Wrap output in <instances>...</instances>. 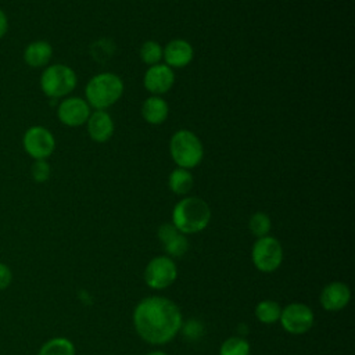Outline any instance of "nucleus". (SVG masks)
Segmentation results:
<instances>
[{
	"label": "nucleus",
	"instance_id": "nucleus-3",
	"mask_svg": "<svg viewBox=\"0 0 355 355\" xmlns=\"http://www.w3.org/2000/svg\"><path fill=\"white\" fill-rule=\"evenodd\" d=\"M123 94V80L112 72L94 75L85 87L86 101L94 110H107Z\"/></svg>",
	"mask_w": 355,
	"mask_h": 355
},
{
	"label": "nucleus",
	"instance_id": "nucleus-12",
	"mask_svg": "<svg viewBox=\"0 0 355 355\" xmlns=\"http://www.w3.org/2000/svg\"><path fill=\"white\" fill-rule=\"evenodd\" d=\"M158 239L162 243V247L168 257L171 258H180L189 250V240L186 234L180 233L173 223H162L158 227Z\"/></svg>",
	"mask_w": 355,
	"mask_h": 355
},
{
	"label": "nucleus",
	"instance_id": "nucleus-24",
	"mask_svg": "<svg viewBox=\"0 0 355 355\" xmlns=\"http://www.w3.org/2000/svg\"><path fill=\"white\" fill-rule=\"evenodd\" d=\"M114 51H115V44L112 40H108V39H100L92 46L93 57L101 62L108 60L114 54Z\"/></svg>",
	"mask_w": 355,
	"mask_h": 355
},
{
	"label": "nucleus",
	"instance_id": "nucleus-29",
	"mask_svg": "<svg viewBox=\"0 0 355 355\" xmlns=\"http://www.w3.org/2000/svg\"><path fill=\"white\" fill-rule=\"evenodd\" d=\"M147 355H168V354L164 352V351H151V352H148Z\"/></svg>",
	"mask_w": 355,
	"mask_h": 355
},
{
	"label": "nucleus",
	"instance_id": "nucleus-14",
	"mask_svg": "<svg viewBox=\"0 0 355 355\" xmlns=\"http://www.w3.org/2000/svg\"><path fill=\"white\" fill-rule=\"evenodd\" d=\"M193 57V46L184 39H172L162 49V58L171 68H183L191 62Z\"/></svg>",
	"mask_w": 355,
	"mask_h": 355
},
{
	"label": "nucleus",
	"instance_id": "nucleus-20",
	"mask_svg": "<svg viewBox=\"0 0 355 355\" xmlns=\"http://www.w3.org/2000/svg\"><path fill=\"white\" fill-rule=\"evenodd\" d=\"M37 355H75V345L65 337H54L40 347Z\"/></svg>",
	"mask_w": 355,
	"mask_h": 355
},
{
	"label": "nucleus",
	"instance_id": "nucleus-11",
	"mask_svg": "<svg viewBox=\"0 0 355 355\" xmlns=\"http://www.w3.org/2000/svg\"><path fill=\"white\" fill-rule=\"evenodd\" d=\"M175 83V72L166 64H155L148 67L144 73L143 85L153 96H159L171 90Z\"/></svg>",
	"mask_w": 355,
	"mask_h": 355
},
{
	"label": "nucleus",
	"instance_id": "nucleus-6",
	"mask_svg": "<svg viewBox=\"0 0 355 355\" xmlns=\"http://www.w3.org/2000/svg\"><path fill=\"white\" fill-rule=\"evenodd\" d=\"M251 261L254 266L263 273H272L279 269L283 262V247L273 236L257 239L251 248Z\"/></svg>",
	"mask_w": 355,
	"mask_h": 355
},
{
	"label": "nucleus",
	"instance_id": "nucleus-19",
	"mask_svg": "<svg viewBox=\"0 0 355 355\" xmlns=\"http://www.w3.org/2000/svg\"><path fill=\"white\" fill-rule=\"evenodd\" d=\"M282 306L273 300H262L255 306V316L263 324H273L279 322Z\"/></svg>",
	"mask_w": 355,
	"mask_h": 355
},
{
	"label": "nucleus",
	"instance_id": "nucleus-2",
	"mask_svg": "<svg viewBox=\"0 0 355 355\" xmlns=\"http://www.w3.org/2000/svg\"><path fill=\"white\" fill-rule=\"evenodd\" d=\"M211 220V208L200 197H184L178 201L172 211V223L183 234L202 232Z\"/></svg>",
	"mask_w": 355,
	"mask_h": 355
},
{
	"label": "nucleus",
	"instance_id": "nucleus-4",
	"mask_svg": "<svg viewBox=\"0 0 355 355\" xmlns=\"http://www.w3.org/2000/svg\"><path fill=\"white\" fill-rule=\"evenodd\" d=\"M169 153L179 168L191 169L201 164L204 157V146L194 132L180 129L171 137Z\"/></svg>",
	"mask_w": 355,
	"mask_h": 355
},
{
	"label": "nucleus",
	"instance_id": "nucleus-21",
	"mask_svg": "<svg viewBox=\"0 0 355 355\" xmlns=\"http://www.w3.org/2000/svg\"><path fill=\"white\" fill-rule=\"evenodd\" d=\"M250 343L240 336H233L225 340L219 348V355H250Z\"/></svg>",
	"mask_w": 355,
	"mask_h": 355
},
{
	"label": "nucleus",
	"instance_id": "nucleus-7",
	"mask_svg": "<svg viewBox=\"0 0 355 355\" xmlns=\"http://www.w3.org/2000/svg\"><path fill=\"white\" fill-rule=\"evenodd\" d=\"M22 147L31 158L47 159L55 150V139L46 126L33 125L25 130Z\"/></svg>",
	"mask_w": 355,
	"mask_h": 355
},
{
	"label": "nucleus",
	"instance_id": "nucleus-25",
	"mask_svg": "<svg viewBox=\"0 0 355 355\" xmlns=\"http://www.w3.org/2000/svg\"><path fill=\"white\" fill-rule=\"evenodd\" d=\"M51 166L46 159H35L31 166V176L36 183H44L50 179Z\"/></svg>",
	"mask_w": 355,
	"mask_h": 355
},
{
	"label": "nucleus",
	"instance_id": "nucleus-17",
	"mask_svg": "<svg viewBox=\"0 0 355 355\" xmlns=\"http://www.w3.org/2000/svg\"><path fill=\"white\" fill-rule=\"evenodd\" d=\"M169 114L168 103L161 96H150L141 104V116L151 125H159L166 121Z\"/></svg>",
	"mask_w": 355,
	"mask_h": 355
},
{
	"label": "nucleus",
	"instance_id": "nucleus-26",
	"mask_svg": "<svg viewBox=\"0 0 355 355\" xmlns=\"http://www.w3.org/2000/svg\"><path fill=\"white\" fill-rule=\"evenodd\" d=\"M202 331H204L202 324L197 320H190L184 327V334L190 338H198L202 334Z\"/></svg>",
	"mask_w": 355,
	"mask_h": 355
},
{
	"label": "nucleus",
	"instance_id": "nucleus-28",
	"mask_svg": "<svg viewBox=\"0 0 355 355\" xmlns=\"http://www.w3.org/2000/svg\"><path fill=\"white\" fill-rule=\"evenodd\" d=\"M8 31V18L7 14L3 8H0V39H3L6 36Z\"/></svg>",
	"mask_w": 355,
	"mask_h": 355
},
{
	"label": "nucleus",
	"instance_id": "nucleus-8",
	"mask_svg": "<svg viewBox=\"0 0 355 355\" xmlns=\"http://www.w3.org/2000/svg\"><path fill=\"white\" fill-rule=\"evenodd\" d=\"M178 268L175 261L168 255L154 257L144 268V282L150 288L164 290L175 283Z\"/></svg>",
	"mask_w": 355,
	"mask_h": 355
},
{
	"label": "nucleus",
	"instance_id": "nucleus-16",
	"mask_svg": "<svg viewBox=\"0 0 355 355\" xmlns=\"http://www.w3.org/2000/svg\"><path fill=\"white\" fill-rule=\"evenodd\" d=\"M24 61L32 68L49 65L53 57V47L47 40H33L24 49Z\"/></svg>",
	"mask_w": 355,
	"mask_h": 355
},
{
	"label": "nucleus",
	"instance_id": "nucleus-1",
	"mask_svg": "<svg viewBox=\"0 0 355 355\" xmlns=\"http://www.w3.org/2000/svg\"><path fill=\"white\" fill-rule=\"evenodd\" d=\"M133 326L141 340L151 345L172 341L183 327L179 306L166 297H146L133 311Z\"/></svg>",
	"mask_w": 355,
	"mask_h": 355
},
{
	"label": "nucleus",
	"instance_id": "nucleus-23",
	"mask_svg": "<svg viewBox=\"0 0 355 355\" xmlns=\"http://www.w3.org/2000/svg\"><path fill=\"white\" fill-rule=\"evenodd\" d=\"M248 227H250V232L258 239L268 236L270 232V227H272L269 215H266L265 212H261V211L252 214L248 220Z\"/></svg>",
	"mask_w": 355,
	"mask_h": 355
},
{
	"label": "nucleus",
	"instance_id": "nucleus-22",
	"mask_svg": "<svg viewBox=\"0 0 355 355\" xmlns=\"http://www.w3.org/2000/svg\"><path fill=\"white\" fill-rule=\"evenodd\" d=\"M139 53L141 61L150 67L159 64V61L162 60V47L155 40H146L140 46Z\"/></svg>",
	"mask_w": 355,
	"mask_h": 355
},
{
	"label": "nucleus",
	"instance_id": "nucleus-10",
	"mask_svg": "<svg viewBox=\"0 0 355 355\" xmlns=\"http://www.w3.org/2000/svg\"><path fill=\"white\" fill-rule=\"evenodd\" d=\"M92 107L82 97H65L57 107V116L60 122L69 128L82 126L87 122Z\"/></svg>",
	"mask_w": 355,
	"mask_h": 355
},
{
	"label": "nucleus",
	"instance_id": "nucleus-13",
	"mask_svg": "<svg viewBox=\"0 0 355 355\" xmlns=\"http://www.w3.org/2000/svg\"><path fill=\"white\" fill-rule=\"evenodd\" d=\"M351 300V290L343 282H331L326 284L320 293V305L327 312H338L344 309Z\"/></svg>",
	"mask_w": 355,
	"mask_h": 355
},
{
	"label": "nucleus",
	"instance_id": "nucleus-15",
	"mask_svg": "<svg viewBox=\"0 0 355 355\" xmlns=\"http://www.w3.org/2000/svg\"><path fill=\"white\" fill-rule=\"evenodd\" d=\"M87 133L93 141L105 143L114 135V121L105 110H96L90 114L87 122Z\"/></svg>",
	"mask_w": 355,
	"mask_h": 355
},
{
	"label": "nucleus",
	"instance_id": "nucleus-9",
	"mask_svg": "<svg viewBox=\"0 0 355 355\" xmlns=\"http://www.w3.org/2000/svg\"><path fill=\"white\" fill-rule=\"evenodd\" d=\"M279 322L288 334L300 336L312 329L315 315L308 305L302 302H291L282 308Z\"/></svg>",
	"mask_w": 355,
	"mask_h": 355
},
{
	"label": "nucleus",
	"instance_id": "nucleus-18",
	"mask_svg": "<svg viewBox=\"0 0 355 355\" xmlns=\"http://www.w3.org/2000/svg\"><path fill=\"white\" fill-rule=\"evenodd\" d=\"M193 184H194V178H193L190 169L178 166L171 172V175L168 178V186H169L171 191L178 196L187 194L191 190Z\"/></svg>",
	"mask_w": 355,
	"mask_h": 355
},
{
	"label": "nucleus",
	"instance_id": "nucleus-5",
	"mask_svg": "<svg viewBox=\"0 0 355 355\" xmlns=\"http://www.w3.org/2000/svg\"><path fill=\"white\" fill-rule=\"evenodd\" d=\"M78 83L75 71L65 64H51L44 68L40 75V89L50 98L67 97L73 92Z\"/></svg>",
	"mask_w": 355,
	"mask_h": 355
},
{
	"label": "nucleus",
	"instance_id": "nucleus-27",
	"mask_svg": "<svg viewBox=\"0 0 355 355\" xmlns=\"http://www.w3.org/2000/svg\"><path fill=\"white\" fill-rule=\"evenodd\" d=\"M12 279V273L10 270V268L6 263L0 262V290H4L10 286Z\"/></svg>",
	"mask_w": 355,
	"mask_h": 355
}]
</instances>
